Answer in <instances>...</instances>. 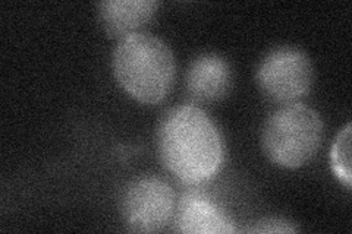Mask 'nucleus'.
<instances>
[{
  "label": "nucleus",
  "mask_w": 352,
  "mask_h": 234,
  "mask_svg": "<svg viewBox=\"0 0 352 234\" xmlns=\"http://www.w3.org/2000/svg\"><path fill=\"white\" fill-rule=\"evenodd\" d=\"M157 8L156 0H104L97 5L103 30L119 40L142 32L156 15Z\"/></svg>",
  "instance_id": "8"
},
{
  "label": "nucleus",
  "mask_w": 352,
  "mask_h": 234,
  "mask_svg": "<svg viewBox=\"0 0 352 234\" xmlns=\"http://www.w3.org/2000/svg\"><path fill=\"white\" fill-rule=\"evenodd\" d=\"M185 86L195 102L213 103L229 93L232 71L222 56L206 53L191 62L185 76Z\"/></svg>",
  "instance_id": "7"
},
{
  "label": "nucleus",
  "mask_w": 352,
  "mask_h": 234,
  "mask_svg": "<svg viewBox=\"0 0 352 234\" xmlns=\"http://www.w3.org/2000/svg\"><path fill=\"white\" fill-rule=\"evenodd\" d=\"M263 94L279 104L298 103L313 86V65L296 47H278L264 58L257 71Z\"/></svg>",
  "instance_id": "4"
},
{
  "label": "nucleus",
  "mask_w": 352,
  "mask_h": 234,
  "mask_svg": "<svg viewBox=\"0 0 352 234\" xmlns=\"http://www.w3.org/2000/svg\"><path fill=\"white\" fill-rule=\"evenodd\" d=\"M176 195L159 177H141L132 182L122 198L126 227L137 233H154L166 227L175 215Z\"/></svg>",
  "instance_id": "5"
},
{
  "label": "nucleus",
  "mask_w": 352,
  "mask_h": 234,
  "mask_svg": "<svg viewBox=\"0 0 352 234\" xmlns=\"http://www.w3.org/2000/svg\"><path fill=\"white\" fill-rule=\"evenodd\" d=\"M248 231L251 233H296L298 229H296L292 222L280 220V218H267V220H261L257 224L250 229Z\"/></svg>",
  "instance_id": "10"
},
{
  "label": "nucleus",
  "mask_w": 352,
  "mask_h": 234,
  "mask_svg": "<svg viewBox=\"0 0 352 234\" xmlns=\"http://www.w3.org/2000/svg\"><path fill=\"white\" fill-rule=\"evenodd\" d=\"M112 68L116 81L137 102L157 104L170 91L175 80V58L163 40L137 32L116 44Z\"/></svg>",
  "instance_id": "2"
},
{
  "label": "nucleus",
  "mask_w": 352,
  "mask_h": 234,
  "mask_svg": "<svg viewBox=\"0 0 352 234\" xmlns=\"http://www.w3.org/2000/svg\"><path fill=\"white\" fill-rule=\"evenodd\" d=\"M330 161L332 169L339 180L351 189V125L348 124L335 139V143L330 151Z\"/></svg>",
  "instance_id": "9"
},
{
  "label": "nucleus",
  "mask_w": 352,
  "mask_h": 234,
  "mask_svg": "<svg viewBox=\"0 0 352 234\" xmlns=\"http://www.w3.org/2000/svg\"><path fill=\"white\" fill-rule=\"evenodd\" d=\"M175 230L185 234H226L236 227L210 198L203 194H185L173 215Z\"/></svg>",
  "instance_id": "6"
},
{
  "label": "nucleus",
  "mask_w": 352,
  "mask_h": 234,
  "mask_svg": "<svg viewBox=\"0 0 352 234\" xmlns=\"http://www.w3.org/2000/svg\"><path fill=\"white\" fill-rule=\"evenodd\" d=\"M324 126L320 115L302 103L285 104L269 116L261 143L267 159L285 169H298L320 150Z\"/></svg>",
  "instance_id": "3"
},
{
  "label": "nucleus",
  "mask_w": 352,
  "mask_h": 234,
  "mask_svg": "<svg viewBox=\"0 0 352 234\" xmlns=\"http://www.w3.org/2000/svg\"><path fill=\"white\" fill-rule=\"evenodd\" d=\"M163 165L185 185H203L223 164V139L212 117L195 106H181L163 116L157 130Z\"/></svg>",
  "instance_id": "1"
}]
</instances>
